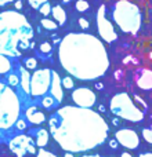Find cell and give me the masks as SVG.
Instances as JSON below:
<instances>
[{"label":"cell","mask_w":152,"mask_h":157,"mask_svg":"<svg viewBox=\"0 0 152 157\" xmlns=\"http://www.w3.org/2000/svg\"><path fill=\"white\" fill-rule=\"evenodd\" d=\"M61 86L68 88V90H72L74 88V80H72L71 77H64L62 81H61Z\"/></svg>","instance_id":"484cf974"},{"label":"cell","mask_w":152,"mask_h":157,"mask_svg":"<svg viewBox=\"0 0 152 157\" xmlns=\"http://www.w3.org/2000/svg\"><path fill=\"white\" fill-rule=\"evenodd\" d=\"M57 144L69 153L86 152L105 142L109 125L100 113L80 106H64L49 120Z\"/></svg>","instance_id":"6da1fadb"},{"label":"cell","mask_w":152,"mask_h":157,"mask_svg":"<svg viewBox=\"0 0 152 157\" xmlns=\"http://www.w3.org/2000/svg\"><path fill=\"white\" fill-rule=\"evenodd\" d=\"M13 0H0V7L2 6H6V4H8V3H11Z\"/></svg>","instance_id":"e575fe53"},{"label":"cell","mask_w":152,"mask_h":157,"mask_svg":"<svg viewBox=\"0 0 152 157\" xmlns=\"http://www.w3.org/2000/svg\"><path fill=\"white\" fill-rule=\"evenodd\" d=\"M138 157H152V153L151 152H147V153H141Z\"/></svg>","instance_id":"d590c367"},{"label":"cell","mask_w":152,"mask_h":157,"mask_svg":"<svg viewBox=\"0 0 152 157\" xmlns=\"http://www.w3.org/2000/svg\"><path fill=\"white\" fill-rule=\"evenodd\" d=\"M142 135H144V139L148 142V144H151L152 142V130L151 128H144L142 130Z\"/></svg>","instance_id":"83f0119b"},{"label":"cell","mask_w":152,"mask_h":157,"mask_svg":"<svg viewBox=\"0 0 152 157\" xmlns=\"http://www.w3.org/2000/svg\"><path fill=\"white\" fill-rule=\"evenodd\" d=\"M75 7H76V10H78L79 13H86V11L90 8V4L86 2V0H78Z\"/></svg>","instance_id":"44dd1931"},{"label":"cell","mask_w":152,"mask_h":157,"mask_svg":"<svg viewBox=\"0 0 152 157\" xmlns=\"http://www.w3.org/2000/svg\"><path fill=\"white\" fill-rule=\"evenodd\" d=\"M49 95H51L58 103H61V101H62V98H64L62 86H61L60 76H58L54 71H53V75H51V86H50Z\"/></svg>","instance_id":"4fadbf2b"},{"label":"cell","mask_w":152,"mask_h":157,"mask_svg":"<svg viewBox=\"0 0 152 157\" xmlns=\"http://www.w3.org/2000/svg\"><path fill=\"white\" fill-rule=\"evenodd\" d=\"M17 123V128L18 130H25L26 128V123L24 121V120H18V121H15Z\"/></svg>","instance_id":"4dcf8cb0"},{"label":"cell","mask_w":152,"mask_h":157,"mask_svg":"<svg viewBox=\"0 0 152 157\" xmlns=\"http://www.w3.org/2000/svg\"><path fill=\"white\" fill-rule=\"evenodd\" d=\"M84 157H102V156H98V155H95V156H84Z\"/></svg>","instance_id":"f35d334b"},{"label":"cell","mask_w":152,"mask_h":157,"mask_svg":"<svg viewBox=\"0 0 152 157\" xmlns=\"http://www.w3.org/2000/svg\"><path fill=\"white\" fill-rule=\"evenodd\" d=\"M79 25H80V28H82V29H84V30H87V29H89V26H90L86 18H80V19H79Z\"/></svg>","instance_id":"f546056e"},{"label":"cell","mask_w":152,"mask_h":157,"mask_svg":"<svg viewBox=\"0 0 152 157\" xmlns=\"http://www.w3.org/2000/svg\"><path fill=\"white\" fill-rule=\"evenodd\" d=\"M25 114H26L28 121L32 123V124H42V123L46 121V116H44V113L43 112H40V110H38L36 106L29 108Z\"/></svg>","instance_id":"5bb4252c"},{"label":"cell","mask_w":152,"mask_h":157,"mask_svg":"<svg viewBox=\"0 0 152 157\" xmlns=\"http://www.w3.org/2000/svg\"><path fill=\"white\" fill-rule=\"evenodd\" d=\"M21 103L13 88L0 83V130H10L18 120Z\"/></svg>","instance_id":"5b68a950"},{"label":"cell","mask_w":152,"mask_h":157,"mask_svg":"<svg viewBox=\"0 0 152 157\" xmlns=\"http://www.w3.org/2000/svg\"><path fill=\"white\" fill-rule=\"evenodd\" d=\"M40 103H42V106H43L44 109H49V110H51V109H54L55 106L60 105V103H58L57 101L51 97V95H44V97L42 98Z\"/></svg>","instance_id":"ac0fdd59"},{"label":"cell","mask_w":152,"mask_h":157,"mask_svg":"<svg viewBox=\"0 0 152 157\" xmlns=\"http://www.w3.org/2000/svg\"><path fill=\"white\" fill-rule=\"evenodd\" d=\"M72 99L78 106L80 108H93L95 105V101H97V97L95 94L87 87H80V88H76L74 92H72Z\"/></svg>","instance_id":"30bf717a"},{"label":"cell","mask_w":152,"mask_h":157,"mask_svg":"<svg viewBox=\"0 0 152 157\" xmlns=\"http://www.w3.org/2000/svg\"><path fill=\"white\" fill-rule=\"evenodd\" d=\"M24 63L28 69H35L36 66H38V61H36L35 58H25Z\"/></svg>","instance_id":"603a6c76"},{"label":"cell","mask_w":152,"mask_h":157,"mask_svg":"<svg viewBox=\"0 0 152 157\" xmlns=\"http://www.w3.org/2000/svg\"><path fill=\"white\" fill-rule=\"evenodd\" d=\"M115 138L122 146L127 147V149H137V146L140 145V138L137 132L133 130H129V128H122V130L116 131Z\"/></svg>","instance_id":"8fae6325"},{"label":"cell","mask_w":152,"mask_h":157,"mask_svg":"<svg viewBox=\"0 0 152 157\" xmlns=\"http://www.w3.org/2000/svg\"><path fill=\"white\" fill-rule=\"evenodd\" d=\"M10 149L13 153H15L17 157H24L26 153L33 155L36 153L35 142L29 135H18L10 142Z\"/></svg>","instance_id":"9c48e42d"},{"label":"cell","mask_w":152,"mask_h":157,"mask_svg":"<svg viewBox=\"0 0 152 157\" xmlns=\"http://www.w3.org/2000/svg\"><path fill=\"white\" fill-rule=\"evenodd\" d=\"M50 13L53 14V18L60 24V26H64L66 22V13L61 6H55V7H51V11Z\"/></svg>","instance_id":"2e32d148"},{"label":"cell","mask_w":152,"mask_h":157,"mask_svg":"<svg viewBox=\"0 0 152 157\" xmlns=\"http://www.w3.org/2000/svg\"><path fill=\"white\" fill-rule=\"evenodd\" d=\"M32 134L35 135V145H38L39 147H44L49 144V132L44 128H35Z\"/></svg>","instance_id":"9a60e30c"},{"label":"cell","mask_w":152,"mask_h":157,"mask_svg":"<svg viewBox=\"0 0 152 157\" xmlns=\"http://www.w3.org/2000/svg\"><path fill=\"white\" fill-rule=\"evenodd\" d=\"M51 50H53V47H51V44H50L49 41H44V43H42L40 47H39V51H40L42 54H49L50 55Z\"/></svg>","instance_id":"7402d4cb"},{"label":"cell","mask_w":152,"mask_h":157,"mask_svg":"<svg viewBox=\"0 0 152 157\" xmlns=\"http://www.w3.org/2000/svg\"><path fill=\"white\" fill-rule=\"evenodd\" d=\"M40 24H42V26L46 28L47 30H55V29L58 28V25L55 24L54 21H51V19H47V18H43V19H42Z\"/></svg>","instance_id":"ffe728a7"},{"label":"cell","mask_w":152,"mask_h":157,"mask_svg":"<svg viewBox=\"0 0 152 157\" xmlns=\"http://www.w3.org/2000/svg\"><path fill=\"white\" fill-rule=\"evenodd\" d=\"M62 2H64V3H69V2H71V0H62Z\"/></svg>","instance_id":"ab89813d"},{"label":"cell","mask_w":152,"mask_h":157,"mask_svg":"<svg viewBox=\"0 0 152 157\" xmlns=\"http://www.w3.org/2000/svg\"><path fill=\"white\" fill-rule=\"evenodd\" d=\"M97 28L100 36L106 43H114L115 40H118V33L115 32L114 25L106 17V7L104 4L100 6L97 11Z\"/></svg>","instance_id":"ba28073f"},{"label":"cell","mask_w":152,"mask_h":157,"mask_svg":"<svg viewBox=\"0 0 152 157\" xmlns=\"http://www.w3.org/2000/svg\"><path fill=\"white\" fill-rule=\"evenodd\" d=\"M38 157H57L54 155V153H51V152H47L46 149H43V147H40L39 149V152H38Z\"/></svg>","instance_id":"f1b7e54d"},{"label":"cell","mask_w":152,"mask_h":157,"mask_svg":"<svg viewBox=\"0 0 152 157\" xmlns=\"http://www.w3.org/2000/svg\"><path fill=\"white\" fill-rule=\"evenodd\" d=\"M65 157H74V156H72V153H69V152H68V153L65 155Z\"/></svg>","instance_id":"74e56055"},{"label":"cell","mask_w":152,"mask_h":157,"mask_svg":"<svg viewBox=\"0 0 152 157\" xmlns=\"http://www.w3.org/2000/svg\"><path fill=\"white\" fill-rule=\"evenodd\" d=\"M11 71V61L8 57L0 54V75H6Z\"/></svg>","instance_id":"d6986e66"},{"label":"cell","mask_w":152,"mask_h":157,"mask_svg":"<svg viewBox=\"0 0 152 157\" xmlns=\"http://www.w3.org/2000/svg\"><path fill=\"white\" fill-rule=\"evenodd\" d=\"M51 69H39L30 76V84H29V94L33 97H44L50 91L51 86Z\"/></svg>","instance_id":"52a82bcc"},{"label":"cell","mask_w":152,"mask_h":157,"mask_svg":"<svg viewBox=\"0 0 152 157\" xmlns=\"http://www.w3.org/2000/svg\"><path fill=\"white\" fill-rule=\"evenodd\" d=\"M136 84L141 90L150 91L152 88V72L150 69H140L136 73Z\"/></svg>","instance_id":"7c38bea8"},{"label":"cell","mask_w":152,"mask_h":157,"mask_svg":"<svg viewBox=\"0 0 152 157\" xmlns=\"http://www.w3.org/2000/svg\"><path fill=\"white\" fill-rule=\"evenodd\" d=\"M33 28L26 17L14 10L0 13V54L21 57L33 47Z\"/></svg>","instance_id":"3957f363"},{"label":"cell","mask_w":152,"mask_h":157,"mask_svg":"<svg viewBox=\"0 0 152 157\" xmlns=\"http://www.w3.org/2000/svg\"><path fill=\"white\" fill-rule=\"evenodd\" d=\"M30 4V7H33L35 10H39V7H40L42 4H44L46 2H49V0H28Z\"/></svg>","instance_id":"4316f807"},{"label":"cell","mask_w":152,"mask_h":157,"mask_svg":"<svg viewBox=\"0 0 152 157\" xmlns=\"http://www.w3.org/2000/svg\"><path fill=\"white\" fill-rule=\"evenodd\" d=\"M114 19L125 33H137L141 28L142 14L137 4L129 0H118L114 6Z\"/></svg>","instance_id":"277c9868"},{"label":"cell","mask_w":152,"mask_h":157,"mask_svg":"<svg viewBox=\"0 0 152 157\" xmlns=\"http://www.w3.org/2000/svg\"><path fill=\"white\" fill-rule=\"evenodd\" d=\"M120 157H133V156H131L130 153H127V152H123L122 155H120Z\"/></svg>","instance_id":"8d00e7d4"},{"label":"cell","mask_w":152,"mask_h":157,"mask_svg":"<svg viewBox=\"0 0 152 157\" xmlns=\"http://www.w3.org/2000/svg\"><path fill=\"white\" fill-rule=\"evenodd\" d=\"M58 58L62 68L79 80L100 78L109 68L102 41L89 33L66 35L58 47Z\"/></svg>","instance_id":"7a4b0ae2"},{"label":"cell","mask_w":152,"mask_h":157,"mask_svg":"<svg viewBox=\"0 0 152 157\" xmlns=\"http://www.w3.org/2000/svg\"><path fill=\"white\" fill-rule=\"evenodd\" d=\"M136 101H138V102L141 103V105L144 106V108H147V103H145L144 101H142V99H141V98H140V97H137V95H136Z\"/></svg>","instance_id":"d6a6232c"},{"label":"cell","mask_w":152,"mask_h":157,"mask_svg":"<svg viewBox=\"0 0 152 157\" xmlns=\"http://www.w3.org/2000/svg\"><path fill=\"white\" fill-rule=\"evenodd\" d=\"M109 145H111L112 149H118V142L116 141H111L109 142Z\"/></svg>","instance_id":"836d02e7"},{"label":"cell","mask_w":152,"mask_h":157,"mask_svg":"<svg viewBox=\"0 0 152 157\" xmlns=\"http://www.w3.org/2000/svg\"><path fill=\"white\" fill-rule=\"evenodd\" d=\"M109 108L115 116L125 119L127 121L137 123L144 119V110H141L137 105H134L130 95L126 92H119L115 95L111 99Z\"/></svg>","instance_id":"8992f818"},{"label":"cell","mask_w":152,"mask_h":157,"mask_svg":"<svg viewBox=\"0 0 152 157\" xmlns=\"http://www.w3.org/2000/svg\"><path fill=\"white\" fill-rule=\"evenodd\" d=\"M19 86L25 94H29V84H30V75L25 68H19Z\"/></svg>","instance_id":"e0dca14e"},{"label":"cell","mask_w":152,"mask_h":157,"mask_svg":"<svg viewBox=\"0 0 152 157\" xmlns=\"http://www.w3.org/2000/svg\"><path fill=\"white\" fill-rule=\"evenodd\" d=\"M7 81H8L10 86H18L19 84V77L17 76L15 73H10L8 75V77H7Z\"/></svg>","instance_id":"d4e9b609"},{"label":"cell","mask_w":152,"mask_h":157,"mask_svg":"<svg viewBox=\"0 0 152 157\" xmlns=\"http://www.w3.org/2000/svg\"><path fill=\"white\" fill-rule=\"evenodd\" d=\"M39 11H40V14H43V15H49L50 11H51V4H50L49 2H46L44 4H42L40 7H39Z\"/></svg>","instance_id":"cb8c5ba5"},{"label":"cell","mask_w":152,"mask_h":157,"mask_svg":"<svg viewBox=\"0 0 152 157\" xmlns=\"http://www.w3.org/2000/svg\"><path fill=\"white\" fill-rule=\"evenodd\" d=\"M15 8H17V10H21V8H22V2H21V0H17V2H15Z\"/></svg>","instance_id":"1f68e13d"}]
</instances>
